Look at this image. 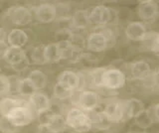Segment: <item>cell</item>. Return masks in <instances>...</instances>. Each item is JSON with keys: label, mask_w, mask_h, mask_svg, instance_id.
Listing matches in <instances>:
<instances>
[{"label": "cell", "mask_w": 159, "mask_h": 133, "mask_svg": "<svg viewBox=\"0 0 159 133\" xmlns=\"http://www.w3.org/2000/svg\"><path fill=\"white\" fill-rule=\"evenodd\" d=\"M114 42L113 33L104 27L97 28V30L91 32L84 39V46L89 52L102 53L111 46Z\"/></svg>", "instance_id": "cell-1"}, {"label": "cell", "mask_w": 159, "mask_h": 133, "mask_svg": "<svg viewBox=\"0 0 159 133\" xmlns=\"http://www.w3.org/2000/svg\"><path fill=\"white\" fill-rule=\"evenodd\" d=\"M65 118L68 129L76 133H84L93 129V124L89 113L79 108L78 106H72L65 112Z\"/></svg>", "instance_id": "cell-2"}, {"label": "cell", "mask_w": 159, "mask_h": 133, "mask_svg": "<svg viewBox=\"0 0 159 133\" xmlns=\"http://www.w3.org/2000/svg\"><path fill=\"white\" fill-rule=\"evenodd\" d=\"M72 100L75 106H78L86 112H91L98 109L102 102V98L99 93L93 88H84L76 91Z\"/></svg>", "instance_id": "cell-3"}, {"label": "cell", "mask_w": 159, "mask_h": 133, "mask_svg": "<svg viewBox=\"0 0 159 133\" xmlns=\"http://www.w3.org/2000/svg\"><path fill=\"white\" fill-rule=\"evenodd\" d=\"M126 75L120 69L104 68L102 75L101 88L106 91H118L126 85Z\"/></svg>", "instance_id": "cell-4"}, {"label": "cell", "mask_w": 159, "mask_h": 133, "mask_svg": "<svg viewBox=\"0 0 159 133\" xmlns=\"http://www.w3.org/2000/svg\"><path fill=\"white\" fill-rule=\"evenodd\" d=\"M5 117L8 118L14 125L19 128L30 125L37 118L31 107L29 106L27 100H25L22 104L13 108Z\"/></svg>", "instance_id": "cell-5"}, {"label": "cell", "mask_w": 159, "mask_h": 133, "mask_svg": "<svg viewBox=\"0 0 159 133\" xmlns=\"http://www.w3.org/2000/svg\"><path fill=\"white\" fill-rule=\"evenodd\" d=\"M102 111L107 119L113 123H119L125 119V109H124V100L111 98L104 102Z\"/></svg>", "instance_id": "cell-6"}, {"label": "cell", "mask_w": 159, "mask_h": 133, "mask_svg": "<svg viewBox=\"0 0 159 133\" xmlns=\"http://www.w3.org/2000/svg\"><path fill=\"white\" fill-rule=\"evenodd\" d=\"M6 16L9 22L16 26H26L30 24L34 19L32 9L27 6H11L8 8Z\"/></svg>", "instance_id": "cell-7"}, {"label": "cell", "mask_w": 159, "mask_h": 133, "mask_svg": "<svg viewBox=\"0 0 159 133\" xmlns=\"http://www.w3.org/2000/svg\"><path fill=\"white\" fill-rule=\"evenodd\" d=\"M28 104L31 107V109L35 113L37 117L44 115L51 109L53 102L50 96L43 91H38L34 93L32 96H30L28 100Z\"/></svg>", "instance_id": "cell-8"}, {"label": "cell", "mask_w": 159, "mask_h": 133, "mask_svg": "<svg viewBox=\"0 0 159 133\" xmlns=\"http://www.w3.org/2000/svg\"><path fill=\"white\" fill-rule=\"evenodd\" d=\"M89 11V19L91 25H94L97 28L106 27L112 19V11L106 5L98 4L92 7Z\"/></svg>", "instance_id": "cell-9"}, {"label": "cell", "mask_w": 159, "mask_h": 133, "mask_svg": "<svg viewBox=\"0 0 159 133\" xmlns=\"http://www.w3.org/2000/svg\"><path fill=\"white\" fill-rule=\"evenodd\" d=\"M34 18L40 23L48 24L55 21L58 17L57 9L55 4L50 2L40 3L38 5L31 7Z\"/></svg>", "instance_id": "cell-10"}, {"label": "cell", "mask_w": 159, "mask_h": 133, "mask_svg": "<svg viewBox=\"0 0 159 133\" xmlns=\"http://www.w3.org/2000/svg\"><path fill=\"white\" fill-rule=\"evenodd\" d=\"M56 82L61 83L74 91L82 90V78L81 73L73 70H64L59 73Z\"/></svg>", "instance_id": "cell-11"}, {"label": "cell", "mask_w": 159, "mask_h": 133, "mask_svg": "<svg viewBox=\"0 0 159 133\" xmlns=\"http://www.w3.org/2000/svg\"><path fill=\"white\" fill-rule=\"evenodd\" d=\"M129 76L134 81L144 82L151 76L152 69L150 64L144 60H138L131 63L128 68Z\"/></svg>", "instance_id": "cell-12"}, {"label": "cell", "mask_w": 159, "mask_h": 133, "mask_svg": "<svg viewBox=\"0 0 159 133\" xmlns=\"http://www.w3.org/2000/svg\"><path fill=\"white\" fill-rule=\"evenodd\" d=\"M137 14L142 21L152 22L159 16V5L150 0L141 1L137 7Z\"/></svg>", "instance_id": "cell-13"}, {"label": "cell", "mask_w": 159, "mask_h": 133, "mask_svg": "<svg viewBox=\"0 0 159 133\" xmlns=\"http://www.w3.org/2000/svg\"><path fill=\"white\" fill-rule=\"evenodd\" d=\"M124 33L128 40L133 42H143L148 35L145 24L142 22L129 23L124 30Z\"/></svg>", "instance_id": "cell-14"}, {"label": "cell", "mask_w": 159, "mask_h": 133, "mask_svg": "<svg viewBox=\"0 0 159 133\" xmlns=\"http://www.w3.org/2000/svg\"><path fill=\"white\" fill-rule=\"evenodd\" d=\"M28 41H29L28 33L25 30H22V29L19 28H15L10 30L6 37V43L8 44V46L14 48L24 49V47L27 45Z\"/></svg>", "instance_id": "cell-15"}, {"label": "cell", "mask_w": 159, "mask_h": 133, "mask_svg": "<svg viewBox=\"0 0 159 133\" xmlns=\"http://www.w3.org/2000/svg\"><path fill=\"white\" fill-rule=\"evenodd\" d=\"M91 25L89 19V11L84 10V9H79L75 11L71 16V30L79 31V30H86V29Z\"/></svg>", "instance_id": "cell-16"}, {"label": "cell", "mask_w": 159, "mask_h": 133, "mask_svg": "<svg viewBox=\"0 0 159 133\" xmlns=\"http://www.w3.org/2000/svg\"><path fill=\"white\" fill-rule=\"evenodd\" d=\"M44 59L45 63L50 65L63 61V54L58 43H49L44 46Z\"/></svg>", "instance_id": "cell-17"}, {"label": "cell", "mask_w": 159, "mask_h": 133, "mask_svg": "<svg viewBox=\"0 0 159 133\" xmlns=\"http://www.w3.org/2000/svg\"><path fill=\"white\" fill-rule=\"evenodd\" d=\"M124 109H125V119H133L139 113L145 110V106L140 100L131 97L124 100Z\"/></svg>", "instance_id": "cell-18"}, {"label": "cell", "mask_w": 159, "mask_h": 133, "mask_svg": "<svg viewBox=\"0 0 159 133\" xmlns=\"http://www.w3.org/2000/svg\"><path fill=\"white\" fill-rule=\"evenodd\" d=\"M26 58H27V52L24 49L9 47L6 54H5L3 61L11 68L15 65H17L21 61L25 60Z\"/></svg>", "instance_id": "cell-19"}, {"label": "cell", "mask_w": 159, "mask_h": 133, "mask_svg": "<svg viewBox=\"0 0 159 133\" xmlns=\"http://www.w3.org/2000/svg\"><path fill=\"white\" fill-rule=\"evenodd\" d=\"M44 122H46L47 124L50 127H52L57 133H62L65 130L68 129L65 114L60 112H53L51 114H49L47 119Z\"/></svg>", "instance_id": "cell-20"}, {"label": "cell", "mask_w": 159, "mask_h": 133, "mask_svg": "<svg viewBox=\"0 0 159 133\" xmlns=\"http://www.w3.org/2000/svg\"><path fill=\"white\" fill-rule=\"evenodd\" d=\"M25 100H26L13 95H8L1 98L0 100V116L5 117L13 108L22 104Z\"/></svg>", "instance_id": "cell-21"}, {"label": "cell", "mask_w": 159, "mask_h": 133, "mask_svg": "<svg viewBox=\"0 0 159 133\" xmlns=\"http://www.w3.org/2000/svg\"><path fill=\"white\" fill-rule=\"evenodd\" d=\"M88 113L89 117H91L93 128H96L98 130H107L112 125V123L107 119L102 110L97 109Z\"/></svg>", "instance_id": "cell-22"}, {"label": "cell", "mask_w": 159, "mask_h": 133, "mask_svg": "<svg viewBox=\"0 0 159 133\" xmlns=\"http://www.w3.org/2000/svg\"><path fill=\"white\" fill-rule=\"evenodd\" d=\"M26 77L31 81L37 91H43L48 85V77L42 70H31Z\"/></svg>", "instance_id": "cell-23"}, {"label": "cell", "mask_w": 159, "mask_h": 133, "mask_svg": "<svg viewBox=\"0 0 159 133\" xmlns=\"http://www.w3.org/2000/svg\"><path fill=\"white\" fill-rule=\"evenodd\" d=\"M36 91H38L35 88L34 85L27 77L20 78L18 86H17V90H16V93L20 97L27 100L28 98L30 96H32Z\"/></svg>", "instance_id": "cell-24"}, {"label": "cell", "mask_w": 159, "mask_h": 133, "mask_svg": "<svg viewBox=\"0 0 159 133\" xmlns=\"http://www.w3.org/2000/svg\"><path fill=\"white\" fill-rule=\"evenodd\" d=\"M75 93H76V91L62 86L61 83H59V82H56L53 86V97L58 102L72 100Z\"/></svg>", "instance_id": "cell-25"}, {"label": "cell", "mask_w": 159, "mask_h": 133, "mask_svg": "<svg viewBox=\"0 0 159 133\" xmlns=\"http://www.w3.org/2000/svg\"><path fill=\"white\" fill-rule=\"evenodd\" d=\"M133 120H134V125L141 128L143 130H146L147 128L151 127V125L154 122L151 108H148V109L145 108V110H143L137 116L134 117Z\"/></svg>", "instance_id": "cell-26"}, {"label": "cell", "mask_w": 159, "mask_h": 133, "mask_svg": "<svg viewBox=\"0 0 159 133\" xmlns=\"http://www.w3.org/2000/svg\"><path fill=\"white\" fill-rule=\"evenodd\" d=\"M28 59L31 64L35 65H44L45 59H44V46H34L30 53H27Z\"/></svg>", "instance_id": "cell-27"}, {"label": "cell", "mask_w": 159, "mask_h": 133, "mask_svg": "<svg viewBox=\"0 0 159 133\" xmlns=\"http://www.w3.org/2000/svg\"><path fill=\"white\" fill-rule=\"evenodd\" d=\"M21 128L14 125L8 118L0 116V132L1 133H19Z\"/></svg>", "instance_id": "cell-28"}, {"label": "cell", "mask_w": 159, "mask_h": 133, "mask_svg": "<svg viewBox=\"0 0 159 133\" xmlns=\"http://www.w3.org/2000/svg\"><path fill=\"white\" fill-rule=\"evenodd\" d=\"M12 92L11 90V82H10V78L8 76L0 75V100L5 96L10 95V93Z\"/></svg>", "instance_id": "cell-29"}, {"label": "cell", "mask_w": 159, "mask_h": 133, "mask_svg": "<svg viewBox=\"0 0 159 133\" xmlns=\"http://www.w3.org/2000/svg\"><path fill=\"white\" fill-rule=\"evenodd\" d=\"M148 42V47L150 49V51L153 52L156 55H159V33L154 34L151 36V39L149 38V34L147 35L146 39L143 42Z\"/></svg>", "instance_id": "cell-30"}, {"label": "cell", "mask_w": 159, "mask_h": 133, "mask_svg": "<svg viewBox=\"0 0 159 133\" xmlns=\"http://www.w3.org/2000/svg\"><path fill=\"white\" fill-rule=\"evenodd\" d=\"M31 65V63H30L29 59H28V56L27 58L25 59V60L21 61L20 63H18L17 65H15L13 67H11L12 70L15 72V73H24L25 71L28 70V68Z\"/></svg>", "instance_id": "cell-31"}, {"label": "cell", "mask_w": 159, "mask_h": 133, "mask_svg": "<svg viewBox=\"0 0 159 133\" xmlns=\"http://www.w3.org/2000/svg\"><path fill=\"white\" fill-rule=\"evenodd\" d=\"M36 133H57V132L52 127H50L46 122H42L41 124L38 125Z\"/></svg>", "instance_id": "cell-32"}, {"label": "cell", "mask_w": 159, "mask_h": 133, "mask_svg": "<svg viewBox=\"0 0 159 133\" xmlns=\"http://www.w3.org/2000/svg\"><path fill=\"white\" fill-rule=\"evenodd\" d=\"M8 48H9V46L6 43V41L0 43V61H3V59L5 57V54H6Z\"/></svg>", "instance_id": "cell-33"}, {"label": "cell", "mask_w": 159, "mask_h": 133, "mask_svg": "<svg viewBox=\"0 0 159 133\" xmlns=\"http://www.w3.org/2000/svg\"><path fill=\"white\" fill-rule=\"evenodd\" d=\"M151 111H152L154 121L159 122V103H157V104L151 107Z\"/></svg>", "instance_id": "cell-34"}, {"label": "cell", "mask_w": 159, "mask_h": 133, "mask_svg": "<svg viewBox=\"0 0 159 133\" xmlns=\"http://www.w3.org/2000/svg\"><path fill=\"white\" fill-rule=\"evenodd\" d=\"M7 33L5 31V29L3 27H0V43L6 41Z\"/></svg>", "instance_id": "cell-35"}, {"label": "cell", "mask_w": 159, "mask_h": 133, "mask_svg": "<svg viewBox=\"0 0 159 133\" xmlns=\"http://www.w3.org/2000/svg\"><path fill=\"white\" fill-rule=\"evenodd\" d=\"M0 75H2V68L0 66Z\"/></svg>", "instance_id": "cell-36"}]
</instances>
